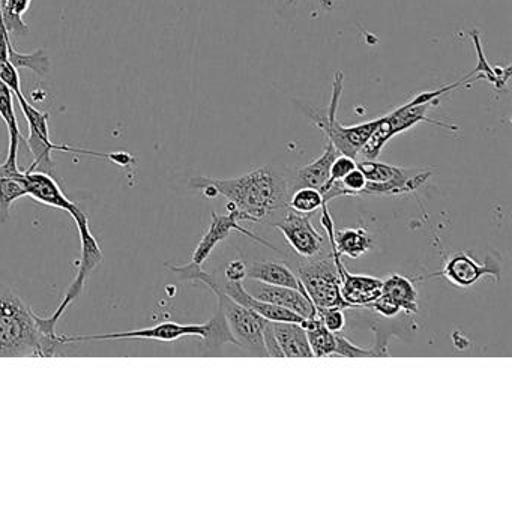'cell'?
<instances>
[{"mask_svg": "<svg viewBox=\"0 0 512 512\" xmlns=\"http://www.w3.org/2000/svg\"><path fill=\"white\" fill-rule=\"evenodd\" d=\"M338 155H340V152L332 146V143L328 142L325 151L317 160L298 169V172H296V187H310L322 191L325 185L328 184L332 163Z\"/></svg>", "mask_w": 512, "mask_h": 512, "instance_id": "18", "label": "cell"}, {"mask_svg": "<svg viewBox=\"0 0 512 512\" xmlns=\"http://www.w3.org/2000/svg\"><path fill=\"white\" fill-rule=\"evenodd\" d=\"M370 308H373L376 313L382 314V316L385 317H395L401 311V308L398 307L395 302L383 296L382 293H380L379 298L370 305Z\"/></svg>", "mask_w": 512, "mask_h": 512, "instance_id": "31", "label": "cell"}, {"mask_svg": "<svg viewBox=\"0 0 512 512\" xmlns=\"http://www.w3.org/2000/svg\"><path fill=\"white\" fill-rule=\"evenodd\" d=\"M335 340H337V346H335V356H346V358H364V356H386L388 355V347H386V341L377 344L371 349H364V347L356 346L352 341L347 340L346 337L338 332L335 334Z\"/></svg>", "mask_w": 512, "mask_h": 512, "instance_id": "27", "label": "cell"}, {"mask_svg": "<svg viewBox=\"0 0 512 512\" xmlns=\"http://www.w3.org/2000/svg\"><path fill=\"white\" fill-rule=\"evenodd\" d=\"M20 182L25 187L26 194L37 202L43 203V205L52 206V208L62 209V211L68 212L73 217L74 223L77 226L89 223L88 214L83 212L82 209L77 206V203L71 202L64 191H62L61 185L56 181L55 176L49 175L44 172H31V170H23L20 175Z\"/></svg>", "mask_w": 512, "mask_h": 512, "instance_id": "10", "label": "cell"}, {"mask_svg": "<svg viewBox=\"0 0 512 512\" xmlns=\"http://www.w3.org/2000/svg\"><path fill=\"white\" fill-rule=\"evenodd\" d=\"M323 205L325 202H323L322 193L316 188L301 187L293 191L289 197V209L298 214L313 215Z\"/></svg>", "mask_w": 512, "mask_h": 512, "instance_id": "26", "label": "cell"}, {"mask_svg": "<svg viewBox=\"0 0 512 512\" xmlns=\"http://www.w3.org/2000/svg\"><path fill=\"white\" fill-rule=\"evenodd\" d=\"M358 166V161L355 158L347 157V155H338L335 158L334 163L331 166V175H329L328 184L325 185L320 193H325L328 190L329 185L334 184V182L341 181L347 173L352 172L353 169H356Z\"/></svg>", "mask_w": 512, "mask_h": 512, "instance_id": "29", "label": "cell"}, {"mask_svg": "<svg viewBox=\"0 0 512 512\" xmlns=\"http://www.w3.org/2000/svg\"><path fill=\"white\" fill-rule=\"evenodd\" d=\"M329 245H331L332 257H334L335 266H337L338 275H340L341 296L350 307H370L380 293H382L383 280L368 275L350 274L338 254L334 245V232L328 233Z\"/></svg>", "mask_w": 512, "mask_h": 512, "instance_id": "12", "label": "cell"}, {"mask_svg": "<svg viewBox=\"0 0 512 512\" xmlns=\"http://www.w3.org/2000/svg\"><path fill=\"white\" fill-rule=\"evenodd\" d=\"M334 245L340 256L358 259L370 250L371 238L367 230L361 229V227L359 229H343L334 233Z\"/></svg>", "mask_w": 512, "mask_h": 512, "instance_id": "21", "label": "cell"}, {"mask_svg": "<svg viewBox=\"0 0 512 512\" xmlns=\"http://www.w3.org/2000/svg\"><path fill=\"white\" fill-rule=\"evenodd\" d=\"M317 317L332 334H338L346 326L343 308H322V310H317Z\"/></svg>", "mask_w": 512, "mask_h": 512, "instance_id": "28", "label": "cell"}, {"mask_svg": "<svg viewBox=\"0 0 512 512\" xmlns=\"http://www.w3.org/2000/svg\"><path fill=\"white\" fill-rule=\"evenodd\" d=\"M31 4L32 0H0V14L10 35L23 37L28 34L29 26L23 16L28 13Z\"/></svg>", "mask_w": 512, "mask_h": 512, "instance_id": "23", "label": "cell"}, {"mask_svg": "<svg viewBox=\"0 0 512 512\" xmlns=\"http://www.w3.org/2000/svg\"><path fill=\"white\" fill-rule=\"evenodd\" d=\"M211 185L218 196H224L239 212L247 215L251 223L277 221L289 209V181L283 173L265 166L251 170L247 175L232 179H215L199 176L191 179V187Z\"/></svg>", "mask_w": 512, "mask_h": 512, "instance_id": "1", "label": "cell"}, {"mask_svg": "<svg viewBox=\"0 0 512 512\" xmlns=\"http://www.w3.org/2000/svg\"><path fill=\"white\" fill-rule=\"evenodd\" d=\"M254 298L278 307L287 308L299 316L317 317V308L314 307L311 299L304 293L290 287L271 286V284L259 283L254 287Z\"/></svg>", "mask_w": 512, "mask_h": 512, "instance_id": "15", "label": "cell"}, {"mask_svg": "<svg viewBox=\"0 0 512 512\" xmlns=\"http://www.w3.org/2000/svg\"><path fill=\"white\" fill-rule=\"evenodd\" d=\"M274 226L283 233L290 248L302 260L319 259L331 254L328 236L314 229L311 215L298 214L287 209Z\"/></svg>", "mask_w": 512, "mask_h": 512, "instance_id": "9", "label": "cell"}, {"mask_svg": "<svg viewBox=\"0 0 512 512\" xmlns=\"http://www.w3.org/2000/svg\"><path fill=\"white\" fill-rule=\"evenodd\" d=\"M14 97L19 101L20 109H22L26 121H28L29 136L26 137L25 143L28 145L32 157H34V163L29 167L31 172H44L52 176L55 175V172H53L55 164H53L52 160V155L55 151L68 152V154L73 155H89V157L112 161V163L118 164L121 167H128L134 163V158L127 154V152H110V154H107V152L89 151V149H79L74 148V146L56 145L50 139L49 113L35 109L29 101H26L23 92L14 95Z\"/></svg>", "mask_w": 512, "mask_h": 512, "instance_id": "4", "label": "cell"}, {"mask_svg": "<svg viewBox=\"0 0 512 512\" xmlns=\"http://www.w3.org/2000/svg\"><path fill=\"white\" fill-rule=\"evenodd\" d=\"M301 260L298 277L304 284L311 302L317 310L322 308H353L344 301L340 290V275L332 253L319 259Z\"/></svg>", "mask_w": 512, "mask_h": 512, "instance_id": "8", "label": "cell"}, {"mask_svg": "<svg viewBox=\"0 0 512 512\" xmlns=\"http://www.w3.org/2000/svg\"><path fill=\"white\" fill-rule=\"evenodd\" d=\"M301 326L305 329V332H307L308 343H310L313 356L326 358V356L334 355L335 346H337L335 334H332L331 331H328V329L323 326L319 317H307V319L301 323Z\"/></svg>", "mask_w": 512, "mask_h": 512, "instance_id": "20", "label": "cell"}, {"mask_svg": "<svg viewBox=\"0 0 512 512\" xmlns=\"http://www.w3.org/2000/svg\"><path fill=\"white\" fill-rule=\"evenodd\" d=\"M382 295L395 302L401 311H406L407 314L418 311V302H416L418 292L412 281L407 280L406 277L389 275L386 280H383Z\"/></svg>", "mask_w": 512, "mask_h": 512, "instance_id": "19", "label": "cell"}, {"mask_svg": "<svg viewBox=\"0 0 512 512\" xmlns=\"http://www.w3.org/2000/svg\"><path fill=\"white\" fill-rule=\"evenodd\" d=\"M436 275L446 278L449 283L457 287L473 286L485 275H493L494 280H500L499 268H497L496 263L487 262L481 265L473 257H470L466 251H458V253L452 254L446 260L442 271L439 274H434L433 277H436Z\"/></svg>", "mask_w": 512, "mask_h": 512, "instance_id": "13", "label": "cell"}, {"mask_svg": "<svg viewBox=\"0 0 512 512\" xmlns=\"http://www.w3.org/2000/svg\"><path fill=\"white\" fill-rule=\"evenodd\" d=\"M20 175L17 178L0 175V221L2 223L10 217V209L13 203L22 199V197L28 196L25 187L20 182Z\"/></svg>", "mask_w": 512, "mask_h": 512, "instance_id": "25", "label": "cell"}, {"mask_svg": "<svg viewBox=\"0 0 512 512\" xmlns=\"http://www.w3.org/2000/svg\"><path fill=\"white\" fill-rule=\"evenodd\" d=\"M0 82L5 83L13 91L14 95L22 92L19 70L10 61L5 62L2 68H0Z\"/></svg>", "mask_w": 512, "mask_h": 512, "instance_id": "30", "label": "cell"}, {"mask_svg": "<svg viewBox=\"0 0 512 512\" xmlns=\"http://www.w3.org/2000/svg\"><path fill=\"white\" fill-rule=\"evenodd\" d=\"M358 169L367 178L362 196H403L419 190L433 175L430 169L398 167L379 163L377 160H361Z\"/></svg>", "mask_w": 512, "mask_h": 512, "instance_id": "7", "label": "cell"}, {"mask_svg": "<svg viewBox=\"0 0 512 512\" xmlns=\"http://www.w3.org/2000/svg\"><path fill=\"white\" fill-rule=\"evenodd\" d=\"M247 265L242 260H235L226 268V281H242L247 277Z\"/></svg>", "mask_w": 512, "mask_h": 512, "instance_id": "32", "label": "cell"}, {"mask_svg": "<svg viewBox=\"0 0 512 512\" xmlns=\"http://www.w3.org/2000/svg\"><path fill=\"white\" fill-rule=\"evenodd\" d=\"M320 4H322V7L326 8V10H331V8L334 7V0H320Z\"/></svg>", "mask_w": 512, "mask_h": 512, "instance_id": "33", "label": "cell"}, {"mask_svg": "<svg viewBox=\"0 0 512 512\" xmlns=\"http://www.w3.org/2000/svg\"><path fill=\"white\" fill-rule=\"evenodd\" d=\"M284 358H314L307 332L299 323L269 322Z\"/></svg>", "mask_w": 512, "mask_h": 512, "instance_id": "16", "label": "cell"}, {"mask_svg": "<svg viewBox=\"0 0 512 512\" xmlns=\"http://www.w3.org/2000/svg\"><path fill=\"white\" fill-rule=\"evenodd\" d=\"M344 88V74L338 71L335 74L334 82H332V97L329 103L328 113L320 115L314 109H308L307 115L310 116L313 124L328 137V142L332 143L335 149L341 155L355 158L359 157L362 146L370 139L371 134L376 130L379 125L380 118L374 121L364 122V124L352 125V127H343L337 121L338 104H340V97L343 94Z\"/></svg>", "mask_w": 512, "mask_h": 512, "instance_id": "6", "label": "cell"}, {"mask_svg": "<svg viewBox=\"0 0 512 512\" xmlns=\"http://www.w3.org/2000/svg\"><path fill=\"white\" fill-rule=\"evenodd\" d=\"M472 77L473 74L469 73L464 79L458 80V82L452 83V85L443 86V88L436 89V91L421 92V94L416 95V97L407 101L403 106L392 110L388 115L382 116L376 130L371 134L367 143L362 146L359 157L362 160H377L380 152L383 151L386 143L392 137L397 136V134L406 133L410 128L421 124V122L436 125V127L448 128L451 131L457 130L455 125H448L445 122L428 118V112H430L431 107L439 106L440 100L446 97V95L451 94L455 89L460 88V86H470L476 83V80L472 79Z\"/></svg>", "mask_w": 512, "mask_h": 512, "instance_id": "3", "label": "cell"}, {"mask_svg": "<svg viewBox=\"0 0 512 512\" xmlns=\"http://www.w3.org/2000/svg\"><path fill=\"white\" fill-rule=\"evenodd\" d=\"M289 4H295V0H289Z\"/></svg>", "mask_w": 512, "mask_h": 512, "instance_id": "34", "label": "cell"}, {"mask_svg": "<svg viewBox=\"0 0 512 512\" xmlns=\"http://www.w3.org/2000/svg\"><path fill=\"white\" fill-rule=\"evenodd\" d=\"M257 283L271 284V286L290 287L299 290L308 296L304 284L298 275L283 262H259L247 269V277ZM310 298V296H308Z\"/></svg>", "mask_w": 512, "mask_h": 512, "instance_id": "17", "label": "cell"}, {"mask_svg": "<svg viewBox=\"0 0 512 512\" xmlns=\"http://www.w3.org/2000/svg\"><path fill=\"white\" fill-rule=\"evenodd\" d=\"M0 118L7 125L8 134H10L8 154H19V143H25L26 137H23L22 131H20L19 121L14 112L13 91L2 82H0Z\"/></svg>", "mask_w": 512, "mask_h": 512, "instance_id": "22", "label": "cell"}, {"mask_svg": "<svg viewBox=\"0 0 512 512\" xmlns=\"http://www.w3.org/2000/svg\"><path fill=\"white\" fill-rule=\"evenodd\" d=\"M221 289H223L233 301L251 308V310L256 311L257 314H260L263 319L269 320V322H292L301 325L305 320V317L299 316V314L293 313V311L287 310V308L278 307V305L269 304V302L254 298V296L248 293V290L242 286V281H226V284H221Z\"/></svg>", "mask_w": 512, "mask_h": 512, "instance_id": "14", "label": "cell"}, {"mask_svg": "<svg viewBox=\"0 0 512 512\" xmlns=\"http://www.w3.org/2000/svg\"><path fill=\"white\" fill-rule=\"evenodd\" d=\"M58 341L46 337L34 313L13 290L0 284V356H52Z\"/></svg>", "mask_w": 512, "mask_h": 512, "instance_id": "2", "label": "cell"}, {"mask_svg": "<svg viewBox=\"0 0 512 512\" xmlns=\"http://www.w3.org/2000/svg\"><path fill=\"white\" fill-rule=\"evenodd\" d=\"M182 337H200L202 340L209 341L211 344L233 343L235 338L230 334L227 328L223 313L218 310L214 319L205 325H179L175 322H164L152 328L139 329V331L115 332V334H95V335H74V337H65L59 335L61 344L85 343V341H103V340H157V341H176Z\"/></svg>", "mask_w": 512, "mask_h": 512, "instance_id": "5", "label": "cell"}, {"mask_svg": "<svg viewBox=\"0 0 512 512\" xmlns=\"http://www.w3.org/2000/svg\"><path fill=\"white\" fill-rule=\"evenodd\" d=\"M241 221H250V218L242 214V212H239L238 209H232V211H229V215H218L217 212L212 211L211 226H209L208 232L203 235V238L200 239L199 245H197L196 250H194L190 263L196 266H202L203 263L208 260V257L211 256L214 248L217 247L220 242L226 241L232 232L242 233V235L248 236V238L253 239V241L259 242V244L274 248L269 242H266L265 239L259 238V236L251 233L250 230L242 227L241 224H239Z\"/></svg>", "mask_w": 512, "mask_h": 512, "instance_id": "11", "label": "cell"}, {"mask_svg": "<svg viewBox=\"0 0 512 512\" xmlns=\"http://www.w3.org/2000/svg\"><path fill=\"white\" fill-rule=\"evenodd\" d=\"M8 61L20 70L28 68L40 77H47L50 71V56L47 50L40 49L34 53H20L14 49L13 41H8Z\"/></svg>", "mask_w": 512, "mask_h": 512, "instance_id": "24", "label": "cell"}]
</instances>
